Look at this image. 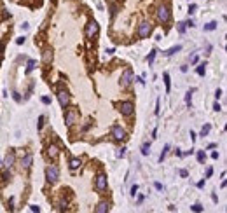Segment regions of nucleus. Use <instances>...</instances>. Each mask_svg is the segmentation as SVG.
<instances>
[{
  "mask_svg": "<svg viewBox=\"0 0 227 213\" xmlns=\"http://www.w3.org/2000/svg\"><path fill=\"white\" fill-rule=\"evenodd\" d=\"M14 163H16V154H14V152H9V154H7V157H6V161H4L6 169H9Z\"/></svg>",
  "mask_w": 227,
  "mask_h": 213,
  "instance_id": "4468645a",
  "label": "nucleus"
},
{
  "mask_svg": "<svg viewBox=\"0 0 227 213\" xmlns=\"http://www.w3.org/2000/svg\"><path fill=\"white\" fill-rule=\"evenodd\" d=\"M108 210H110V204H108L107 201H100L98 203V206L94 208V211L96 213H107Z\"/></svg>",
  "mask_w": 227,
  "mask_h": 213,
  "instance_id": "2eb2a0df",
  "label": "nucleus"
},
{
  "mask_svg": "<svg viewBox=\"0 0 227 213\" xmlns=\"http://www.w3.org/2000/svg\"><path fill=\"white\" fill-rule=\"evenodd\" d=\"M117 107H119V112L124 115V117H129V115L135 112V105H133V101H121Z\"/></svg>",
  "mask_w": 227,
  "mask_h": 213,
  "instance_id": "20e7f679",
  "label": "nucleus"
},
{
  "mask_svg": "<svg viewBox=\"0 0 227 213\" xmlns=\"http://www.w3.org/2000/svg\"><path fill=\"white\" fill-rule=\"evenodd\" d=\"M112 136H114V140H117V142H122V140H126V131L121 128V126H114L112 128Z\"/></svg>",
  "mask_w": 227,
  "mask_h": 213,
  "instance_id": "9d476101",
  "label": "nucleus"
},
{
  "mask_svg": "<svg viewBox=\"0 0 227 213\" xmlns=\"http://www.w3.org/2000/svg\"><path fill=\"white\" fill-rule=\"evenodd\" d=\"M42 103L44 105H51V98H49V96H42Z\"/></svg>",
  "mask_w": 227,
  "mask_h": 213,
  "instance_id": "7c9ffc66",
  "label": "nucleus"
},
{
  "mask_svg": "<svg viewBox=\"0 0 227 213\" xmlns=\"http://www.w3.org/2000/svg\"><path fill=\"white\" fill-rule=\"evenodd\" d=\"M58 156H60V147L54 145V143H51V145L47 147V157L49 159H56Z\"/></svg>",
  "mask_w": 227,
  "mask_h": 213,
  "instance_id": "f8f14e48",
  "label": "nucleus"
},
{
  "mask_svg": "<svg viewBox=\"0 0 227 213\" xmlns=\"http://www.w3.org/2000/svg\"><path fill=\"white\" fill-rule=\"evenodd\" d=\"M121 88H129V84L133 82V72L131 70H124L121 75Z\"/></svg>",
  "mask_w": 227,
  "mask_h": 213,
  "instance_id": "6e6552de",
  "label": "nucleus"
},
{
  "mask_svg": "<svg viewBox=\"0 0 227 213\" xmlns=\"http://www.w3.org/2000/svg\"><path fill=\"white\" fill-rule=\"evenodd\" d=\"M220 96H222V91H220V89H217V91H215V98L218 100Z\"/></svg>",
  "mask_w": 227,
  "mask_h": 213,
  "instance_id": "58836bf2",
  "label": "nucleus"
},
{
  "mask_svg": "<svg viewBox=\"0 0 227 213\" xmlns=\"http://www.w3.org/2000/svg\"><path fill=\"white\" fill-rule=\"evenodd\" d=\"M98 32H100V25H98L96 21H89V23H87V26H86V37L87 38L96 37Z\"/></svg>",
  "mask_w": 227,
  "mask_h": 213,
  "instance_id": "0eeeda50",
  "label": "nucleus"
},
{
  "mask_svg": "<svg viewBox=\"0 0 227 213\" xmlns=\"http://www.w3.org/2000/svg\"><path fill=\"white\" fill-rule=\"evenodd\" d=\"M152 33V25L149 21H141L138 25V37L140 38H147Z\"/></svg>",
  "mask_w": 227,
  "mask_h": 213,
  "instance_id": "39448f33",
  "label": "nucleus"
},
{
  "mask_svg": "<svg viewBox=\"0 0 227 213\" xmlns=\"http://www.w3.org/2000/svg\"><path fill=\"white\" fill-rule=\"evenodd\" d=\"M171 19V11H169V7L166 6V4H162V6H159V9H157V21L159 23H168Z\"/></svg>",
  "mask_w": 227,
  "mask_h": 213,
  "instance_id": "f03ea898",
  "label": "nucleus"
},
{
  "mask_svg": "<svg viewBox=\"0 0 227 213\" xmlns=\"http://www.w3.org/2000/svg\"><path fill=\"white\" fill-rule=\"evenodd\" d=\"M185 28H187V25H185L184 21L178 23V32H180V33H184V32H185Z\"/></svg>",
  "mask_w": 227,
  "mask_h": 213,
  "instance_id": "c756f323",
  "label": "nucleus"
},
{
  "mask_svg": "<svg viewBox=\"0 0 227 213\" xmlns=\"http://www.w3.org/2000/svg\"><path fill=\"white\" fill-rule=\"evenodd\" d=\"M12 98L16 100V101H21V96H19V93H16V91L12 93Z\"/></svg>",
  "mask_w": 227,
  "mask_h": 213,
  "instance_id": "72a5a7b5",
  "label": "nucleus"
},
{
  "mask_svg": "<svg viewBox=\"0 0 227 213\" xmlns=\"http://www.w3.org/2000/svg\"><path fill=\"white\" fill-rule=\"evenodd\" d=\"M25 40H26L25 37H18V38H16V44H18V45H21V44H25Z\"/></svg>",
  "mask_w": 227,
  "mask_h": 213,
  "instance_id": "2f4dec72",
  "label": "nucleus"
},
{
  "mask_svg": "<svg viewBox=\"0 0 227 213\" xmlns=\"http://www.w3.org/2000/svg\"><path fill=\"white\" fill-rule=\"evenodd\" d=\"M42 126H44V115H40L38 117V129H42Z\"/></svg>",
  "mask_w": 227,
  "mask_h": 213,
  "instance_id": "473e14b6",
  "label": "nucleus"
},
{
  "mask_svg": "<svg viewBox=\"0 0 227 213\" xmlns=\"http://www.w3.org/2000/svg\"><path fill=\"white\" fill-rule=\"evenodd\" d=\"M53 58H54V54H53L51 49H46L42 53V63L44 65H51V63H53Z\"/></svg>",
  "mask_w": 227,
  "mask_h": 213,
  "instance_id": "ddd939ff",
  "label": "nucleus"
},
{
  "mask_svg": "<svg viewBox=\"0 0 227 213\" xmlns=\"http://www.w3.org/2000/svg\"><path fill=\"white\" fill-rule=\"evenodd\" d=\"M164 86H166V93L169 91V75L168 73H164Z\"/></svg>",
  "mask_w": 227,
  "mask_h": 213,
  "instance_id": "cd10ccee",
  "label": "nucleus"
},
{
  "mask_svg": "<svg viewBox=\"0 0 227 213\" xmlns=\"http://www.w3.org/2000/svg\"><path fill=\"white\" fill-rule=\"evenodd\" d=\"M68 166H70L72 171L79 169V168H81V159H79V157H72L70 161H68Z\"/></svg>",
  "mask_w": 227,
  "mask_h": 213,
  "instance_id": "dca6fc26",
  "label": "nucleus"
},
{
  "mask_svg": "<svg viewBox=\"0 0 227 213\" xmlns=\"http://www.w3.org/2000/svg\"><path fill=\"white\" fill-rule=\"evenodd\" d=\"M205 159H206V154L203 152V150H199V152H197V161H199V163H205Z\"/></svg>",
  "mask_w": 227,
  "mask_h": 213,
  "instance_id": "bb28decb",
  "label": "nucleus"
},
{
  "mask_svg": "<svg viewBox=\"0 0 227 213\" xmlns=\"http://www.w3.org/2000/svg\"><path fill=\"white\" fill-rule=\"evenodd\" d=\"M194 12H196V6L192 4V6L189 7V14H194Z\"/></svg>",
  "mask_w": 227,
  "mask_h": 213,
  "instance_id": "e433bc0d",
  "label": "nucleus"
},
{
  "mask_svg": "<svg viewBox=\"0 0 227 213\" xmlns=\"http://www.w3.org/2000/svg\"><path fill=\"white\" fill-rule=\"evenodd\" d=\"M211 173H213V169H211V168H208V169H206V178H210V176H211Z\"/></svg>",
  "mask_w": 227,
  "mask_h": 213,
  "instance_id": "4c0bfd02",
  "label": "nucleus"
},
{
  "mask_svg": "<svg viewBox=\"0 0 227 213\" xmlns=\"http://www.w3.org/2000/svg\"><path fill=\"white\" fill-rule=\"evenodd\" d=\"M215 28H217V21H210L208 25H205L206 32H211V30H215Z\"/></svg>",
  "mask_w": 227,
  "mask_h": 213,
  "instance_id": "4be33fe9",
  "label": "nucleus"
},
{
  "mask_svg": "<svg viewBox=\"0 0 227 213\" xmlns=\"http://www.w3.org/2000/svg\"><path fill=\"white\" fill-rule=\"evenodd\" d=\"M192 93H194V89H190V91H187L185 93V103L190 107V101H192Z\"/></svg>",
  "mask_w": 227,
  "mask_h": 213,
  "instance_id": "412c9836",
  "label": "nucleus"
},
{
  "mask_svg": "<svg viewBox=\"0 0 227 213\" xmlns=\"http://www.w3.org/2000/svg\"><path fill=\"white\" fill-rule=\"evenodd\" d=\"M189 173H187V169H180V176H187Z\"/></svg>",
  "mask_w": 227,
  "mask_h": 213,
  "instance_id": "ea45409f",
  "label": "nucleus"
},
{
  "mask_svg": "<svg viewBox=\"0 0 227 213\" xmlns=\"http://www.w3.org/2000/svg\"><path fill=\"white\" fill-rule=\"evenodd\" d=\"M35 66H37V63H35L33 60H30V61H28V65H26V70H25V73H30V72H33V70H35Z\"/></svg>",
  "mask_w": 227,
  "mask_h": 213,
  "instance_id": "a211bd4d",
  "label": "nucleus"
},
{
  "mask_svg": "<svg viewBox=\"0 0 227 213\" xmlns=\"http://www.w3.org/2000/svg\"><path fill=\"white\" fill-rule=\"evenodd\" d=\"M168 150H169V145H166V147H164V150L161 152V156H159V163H162V161H164V157H166V154H168Z\"/></svg>",
  "mask_w": 227,
  "mask_h": 213,
  "instance_id": "393cba45",
  "label": "nucleus"
},
{
  "mask_svg": "<svg viewBox=\"0 0 227 213\" xmlns=\"http://www.w3.org/2000/svg\"><path fill=\"white\" fill-rule=\"evenodd\" d=\"M156 189H157V191H161V189H162V185L159 183V182H156Z\"/></svg>",
  "mask_w": 227,
  "mask_h": 213,
  "instance_id": "c03bdc74",
  "label": "nucleus"
},
{
  "mask_svg": "<svg viewBox=\"0 0 227 213\" xmlns=\"http://www.w3.org/2000/svg\"><path fill=\"white\" fill-rule=\"evenodd\" d=\"M30 210H32V211H40V208H38V206H35V204H32V206H30Z\"/></svg>",
  "mask_w": 227,
  "mask_h": 213,
  "instance_id": "c9c22d12",
  "label": "nucleus"
},
{
  "mask_svg": "<svg viewBox=\"0 0 227 213\" xmlns=\"http://www.w3.org/2000/svg\"><path fill=\"white\" fill-rule=\"evenodd\" d=\"M0 65H2V54H0Z\"/></svg>",
  "mask_w": 227,
  "mask_h": 213,
  "instance_id": "a18cd8bd",
  "label": "nucleus"
},
{
  "mask_svg": "<svg viewBox=\"0 0 227 213\" xmlns=\"http://www.w3.org/2000/svg\"><path fill=\"white\" fill-rule=\"evenodd\" d=\"M178 51H182V45H173V47H169L168 51H164L162 54L164 56H173L175 53H178Z\"/></svg>",
  "mask_w": 227,
  "mask_h": 213,
  "instance_id": "f3484780",
  "label": "nucleus"
},
{
  "mask_svg": "<svg viewBox=\"0 0 227 213\" xmlns=\"http://www.w3.org/2000/svg\"><path fill=\"white\" fill-rule=\"evenodd\" d=\"M185 25H187V26H190V28H192V26H196V25H194V21H192V19H189V21L185 23Z\"/></svg>",
  "mask_w": 227,
  "mask_h": 213,
  "instance_id": "a19ab883",
  "label": "nucleus"
},
{
  "mask_svg": "<svg viewBox=\"0 0 227 213\" xmlns=\"http://www.w3.org/2000/svg\"><path fill=\"white\" fill-rule=\"evenodd\" d=\"M108 185V180H107V175H98L96 180H94V187H96V191H105Z\"/></svg>",
  "mask_w": 227,
  "mask_h": 213,
  "instance_id": "1a4fd4ad",
  "label": "nucleus"
},
{
  "mask_svg": "<svg viewBox=\"0 0 227 213\" xmlns=\"http://www.w3.org/2000/svg\"><path fill=\"white\" fill-rule=\"evenodd\" d=\"M141 154H143V156H149V154H150V143H143V145H141Z\"/></svg>",
  "mask_w": 227,
  "mask_h": 213,
  "instance_id": "aec40b11",
  "label": "nucleus"
},
{
  "mask_svg": "<svg viewBox=\"0 0 227 213\" xmlns=\"http://www.w3.org/2000/svg\"><path fill=\"white\" fill-rule=\"evenodd\" d=\"M156 54H157V51L154 49V51H150V54L147 56V63H149V65H152V63H154V60H156Z\"/></svg>",
  "mask_w": 227,
  "mask_h": 213,
  "instance_id": "6ab92c4d",
  "label": "nucleus"
},
{
  "mask_svg": "<svg viewBox=\"0 0 227 213\" xmlns=\"http://www.w3.org/2000/svg\"><path fill=\"white\" fill-rule=\"evenodd\" d=\"M197 187H199V189H203V187H205V180H201V182H197Z\"/></svg>",
  "mask_w": 227,
  "mask_h": 213,
  "instance_id": "37998d69",
  "label": "nucleus"
},
{
  "mask_svg": "<svg viewBox=\"0 0 227 213\" xmlns=\"http://www.w3.org/2000/svg\"><path fill=\"white\" fill-rule=\"evenodd\" d=\"M58 178H60V168L56 164H49L46 168V180L49 183H54V182H58Z\"/></svg>",
  "mask_w": 227,
  "mask_h": 213,
  "instance_id": "f257e3e1",
  "label": "nucleus"
},
{
  "mask_svg": "<svg viewBox=\"0 0 227 213\" xmlns=\"http://www.w3.org/2000/svg\"><path fill=\"white\" fill-rule=\"evenodd\" d=\"M136 191H138V185H133V187H131V196H133V197L136 196Z\"/></svg>",
  "mask_w": 227,
  "mask_h": 213,
  "instance_id": "f704fd0d",
  "label": "nucleus"
},
{
  "mask_svg": "<svg viewBox=\"0 0 227 213\" xmlns=\"http://www.w3.org/2000/svg\"><path fill=\"white\" fill-rule=\"evenodd\" d=\"M126 156V148H119L117 152H115V157H119V159H122Z\"/></svg>",
  "mask_w": 227,
  "mask_h": 213,
  "instance_id": "a878e982",
  "label": "nucleus"
},
{
  "mask_svg": "<svg viewBox=\"0 0 227 213\" xmlns=\"http://www.w3.org/2000/svg\"><path fill=\"white\" fill-rule=\"evenodd\" d=\"M196 72H197V75H201V77H203V75L206 73V65H205V63H203V65H199Z\"/></svg>",
  "mask_w": 227,
  "mask_h": 213,
  "instance_id": "b1692460",
  "label": "nucleus"
},
{
  "mask_svg": "<svg viewBox=\"0 0 227 213\" xmlns=\"http://www.w3.org/2000/svg\"><path fill=\"white\" fill-rule=\"evenodd\" d=\"M0 164H2V159H0Z\"/></svg>",
  "mask_w": 227,
  "mask_h": 213,
  "instance_id": "49530a36",
  "label": "nucleus"
},
{
  "mask_svg": "<svg viewBox=\"0 0 227 213\" xmlns=\"http://www.w3.org/2000/svg\"><path fill=\"white\" fill-rule=\"evenodd\" d=\"M77 119H79V110H75V108H70L65 114V124L68 126V128H72V126L75 124Z\"/></svg>",
  "mask_w": 227,
  "mask_h": 213,
  "instance_id": "423d86ee",
  "label": "nucleus"
},
{
  "mask_svg": "<svg viewBox=\"0 0 227 213\" xmlns=\"http://www.w3.org/2000/svg\"><path fill=\"white\" fill-rule=\"evenodd\" d=\"M210 129H211V126H210V124H205V126H203V129H201V133H199V135H201V136H206V135L210 133Z\"/></svg>",
  "mask_w": 227,
  "mask_h": 213,
  "instance_id": "5701e85b",
  "label": "nucleus"
},
{
  "mask_svg": "<svg viewBox=\"0 0 227 213\" xmlns=\"http://www.w3.org/2000/svg\"><path fill=\"white\" fill-rule=\"evenodd\" d=\"M190 210H192V211H203V206H201L199 203H196L194 206H190Z\"/></svg>",
  "mask_w": 227,
  "mask_h": 213,
  "instance_id": "c85d7f7f",
  "label": "nucleus"
},
{
  "mask_svg": "<svg viewBox=\"0 0 227 213\" xmlns=\"http://www.w3.org/2000/svg\"><path fill=\"white\" fill-rule=\"evenodd\" d=\"M213 110H215V112H220V105L215 103V105H213Z\"/></svg>",
  "mask_w": 227,
  "mask_h": 213,
  "instance_id": "79ce46f5",
  "label": "nucleus"
},
{
  "mask_svg": "<svg viewBox=\"0 0 227 213\" xmlns=\"http://www.w3.org/2000/svg\"><path fill=\"white\" fill-rule=\"evenodd\" d=\"M56 96H58V101H60L61 108H66V107L70 105V93H68L65 88H60V89H58Z\"/></svg>",
  "mask_w": 227,
  "mask_h": 213,
  "instance_id": "7ed1b4c3",
  "label": "nucleus"
},
{
  "mask_svg": "<svg viewBox=\"0 0 227 213\" xmlns=\"http://www.w3.org/2000/svg\"><path fill=\"white\" fill-rule=\"evenodd\" d=\"M32 163H33V154L32 152H26L21 157V168L23 169H28L30 166H32Z\"/></svg>",
  "mask_w": 227,
  "mask_h": 213,
  "instance_id": "9b49d317",
  "label": "nucleus"
}]
</instances>
